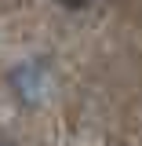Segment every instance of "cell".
<instances>
[{"label":"cell","instance_id":"2","mask_svg":"<svg viewBox=\"0 0 142 146\" xmlns=\"http://www.w3.org/2000/svg\"><path fill=\"white\" fill-rule=\"evenodd\" d=\"M58 4H62V7H73V11H80V7H88L91 0H58Z\"/></svg>","mask_w":142,"mask_h":146},{"label":"cell","instance_id":"3","mask_svg":"<svg viewBox=\"0 0 142 146\" xmlns=\"http://www.w3.org/2000/svg\"><path fill=\"white\" fill-rule=\"evenodd\" d=\"M0 146H11V143H0Z\"/></svg>","mask_w":142,"mask_h":146},{"label":"cell","instance_id":"1","mask_svg":"<svg viewBox=\"0 0 142 146\" xmlns=\"http://www.w3.org/2000/svg\"><path fill=\"white\" fill-rule=\"evenodd\" d=\"M48 70L40 66V62H22V66H15L11 70V88H15V95L26 102V106H36L44 95H48Z\"/></svg>","mask_w":142,"mask_h":146}]
</instances>
